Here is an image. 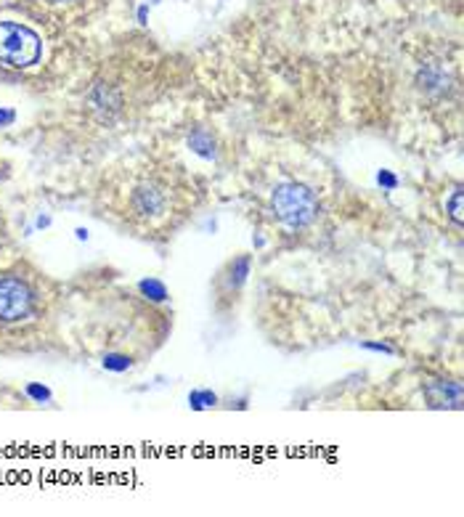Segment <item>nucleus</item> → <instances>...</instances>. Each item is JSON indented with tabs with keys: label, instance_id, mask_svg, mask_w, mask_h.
Masks as SVG:
<instances>
[{
	"label": "nucleus",
	"instance_id": "obj_1",
	"mask_svg": "<svg viewBox=\"0 0 464 517\" xmlns=\"http://www.w3.org/2000/svg\"><path fill=\"white\" fill-rule=\"evenodd\" d=\"M43 56V40L35 29L19 22H0V64L13 69L35 67Z\"/></svg>",
	"mask_w": 464,
	"mask_h": 517
},
{
	"label": "nucleus",
	"instance_id": "obj_2",
	"mask_svg": "<svg viewBox=\"0 0 464 517\" xmlns=\"http://www.w3.org/2000/svg\"><path fill=\"white\" fill-rule=\"evenodd\" d=\"M274 213L289 229H305L319 215V202L308 186L281 183L274 192Z\"/></svg>",
	"mask_w": 464,
	"mask_h": 517
},
{
	"label": "nucleus",
	"instance_id": "obj_3",
	"mask_svg": "<svg viewBox=\"0 0 464 517\" xmlns=\"http://www.w3.org/2000/svg\"><path fill=\"white\" fill-rule=\"evenodd\" d=\"M32 289L16 276H0V321L16 324L32 316Z\"/></svg>",
	"mask_w": 464,
	"mask_h": 517
},
{
	"label": "nucleus",
	"instance_id": "obj_4",
	"mask_svg": "<svg viewBox=\"0 0 464 517\" xmlns=\"http://www.w3.org/2000/svg\"><path fill=\"white\" fill-rule=\"evenodd\" d=\"M133 210L141 217H157L165 210V194L157 186H138L133 194Z\"/></svg>",
	"mask_w": 464,
	"mask_h": 517
},
{
	"label": "nucleus",
	"instance_id": "obj_5",
	"mask_svg": "<svg viewBox=\"0 0 464 517\" xmlns=\"http://www.w3.org/2000/svg\"><path fill=\"white\" fill-rule=\"evenodd\" d=\"M189 146H191V149H194V152H197V154H199V156H204V159H210V156L215 154V141H213V138H210V135H207V133H204V130H197V133H194V135H191V138H189Z\"/></svg>",
	"mask_w": 464,
	"mask_h": 517
},
{
	"label": "nucleus",
	"instance_id": "obj_6",
	"mask_svg": "<svg viewBox=\"0 0 464 517\" xmlns=\"http://www.w3.org/2000/svg\"><path fill=\"white\" fill-rule=\"evenodd\" d=\"M138 289H141L149 300H154V302L167 300V287L162 281H157V278H143V281H138Z\"/></svg>",
	"mask_w": 464,
	"mask_h": 517
},
{
	"label": "nucleus",
	"instance_id": "obj_7",
	"mask_svg": "<svg viewBox=\"0 0 464 517\" xmlns=\"http://www.w3.org/2000/svg\"><path fill=\"white\" fill-rule=\"evenodd\" d=\"M131 366H133V361L128 356H122V353H109V356H104V369H107V372L122 374V372H128Z\"/></svg>",
	"mask_w": 464,
	"mask_h": 517
},
{
	"label": "nucleus",
	"instance_id": "obj_8",
	"mask_svg": "<svg viewBox=\"0 0 464 517\" xmlns=\"http://www.w3.org/2000/svg\"><path fill=\"white\" fill-rule=\"evenodd\" d=\"M189 403H191V409H210V406L218 403V396L210 393V390H194L189 396Z\"/></svg>",
	"mask_w": 464,
	"mask_h": 517
},
{
	"label": "nucleus",
	"instance_id": "obj_9",
	"mask_svg": "<svg viewBox=\"0 0 464 517\" xmlns=\"http://www.w3.org/2000/svg\"><path fill=\"white\" fill-rule=\"evenodd\" d=\"M250 274V257H239L237 263L231 265V287L244 284V278Z\"/></svg>",
	"mask_w": 464,
	"mask_h": 517
},
{
	"label": "nucleus",
	"instance_id": "obj_10",
	"mask_svg": "<svg viewBox=\"0 0 464 517\" xmlns=\"http://www.w3.org/2000/svg\"><path fill=\"white\" fill-rule=\"evenodd\" d=\"M449 213H451V220L456 226H462V189H456L449 202Z\"/></svg>",
	"mask_w": 464,
	"mask_h": 517
},
{
	"label": "nucleus",
	"instance_id": "obj_11",
	"mask_svg": "<svg viewBox=\"0 0 464 517\" xmlns=\"http://www.w3.org/2000/svg\"><path fill=\"white\" fill-rule=\"evenodd\" d=\"M27 396L32 398V401H37V403H46V401H51V390L43 385H35V382H29L27 385Z\"/></svg>",
	"mask_w": 464,
	"mask_h": 517
},
{
	"label": "nucleus",
	"instance_id": "obj_12",
	"mask_svg": "<svg viewBox=\"0 0 464 517\" xmlns=\"http://www.w3.org/2000/svg\"><path fill=\"white\" fill-rule=\"evenodd\" d=\"M16 122V112L8 107H0V128H11Z\"/></svg>",
	"mask_w": 464,
	"mask_h": 517
},
{
	"label": "nucleus",
	"instance_id": "obj_13",
	"mask_svg": "<svg viewBox=\"0 0 464 517\" xmlns=\"http://www.w3.org/2000/svg\"><path fill=\"white\" fill-rule=\"evenodd\" d=\"M377 181H380L385 189H390V192H393L395 186H398V178H395L393 173H387V170H382L380 175H377Z\"/></svg>",
	"mask_w": 464,
	"mask_h": 517
},
{
	"label": "nucleus",
	"instance_id": "obj_14",
	"mask_svg": "<svg viewBox=\"0 0 464 517\" xmlns=\"http://www.w3.org/2000/svg\"><path fill=\"white\" fill-rule=\"evenodd\" d=\"M364 348H366V350H377V353H387V356L393 353V348H390V345H385V342H366Z\"/></svg>",
	"mask_w": 464,
	"mask_h": 517
},
{
	"label": "nucleus",
	"instance_id": "obj_15",
	"mask_svg": "<svg viewBox=\"0 0 464 517\" xmlns=\"http://www.w3.org/2000/svg\"><path fill=\"white\" fill-rule=\"evenodd\" d=\"M35 226H37V229H48V226H51V217H48V215H40V217H37V220H35Z\"/></svg>",
	"mask_w": 464,
	"mask_h": 517
},
{
	"label": "nucleus",
	"instance_id": "obj_16",
	"mask_svg": "<svg viewBox=\"0 0 464 517\" xmlns=\"http://www.w3.org/2000/svg\"><path fill=\"white\" fill-rule=\"evenodd\" d=\"M74 234H77V239H80V241L88 239V231H85V229H77V231H74Z\"/></svg>",
	"mask_w": 464,
	"mask_h": 517
},
{
	"label": "nucleus",
	"instance_id": "obj_17",
	"mask_svg": "<svg viewBox=\"0 0 464 517\" xmlns=\"http://www.w3.org/2000/svg\"><path fill=\"white\" fill-rule=\"evenodd\" d=\"M48 3H69V0H48Z\"/></svg>",
	"mask_w": 464,
	"mask_h": 517
}]
</instances>
